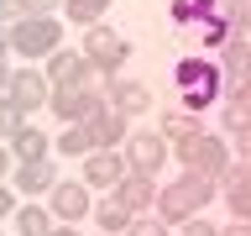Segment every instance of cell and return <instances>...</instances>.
Listing matches in <instances>:
<instances>
[{"label":"cell","mask_w":251,"mask_h":236,"mask_svg":"<svg viewBox=\"0 0 251 236\" xmlns=\"http://www.w3.org/2000/svg\"><path fill=\"white\" fill-rule=\"evenodd\" d=\"M126 173H131L126 168V152H89L84 157V184L89 189H115Z\"/></svg>","instance_id":"cell-11"},{"label":"cell","mask_w":251,"mask_h":236,"mask_svg":"<svg viewBox=\"0 0 251 236\" xmlns=\"http://www.w3.org/2000/svg\"><path fill=\"white\" fill-rule=\"evenodd\" d=\"M235 152H241V163H251V131H241V137H235Z\"/></svg>","instance_id":"cell-34"},{"label":"cell","mask_w":251,"mask_h":236,"mask_svg":"<svg viewBox=\"0 0 251 236\" xmlns=\"http://www.w3.org/2000/svg\"><path fill=\"white\" fill-rule=\"evenodd\" d=\"M173 79H178V89H215V94H225V74H220V63L209 58V53H194V58H178Z\"/></svg>","instance_id":"cell-7"},{"label":"cell","mask_w":251,"mask_h":236,"mask_svg":"<svg viewBox=\"0 0 251 236\" xmlns=\"http://www.w3.org/2000/svg\"><path fill=\"white\" fill-rule=\"evenodd\" d=\"M215 11H220V0H168V16L178 27H199V21H209Z\"/></svg>","instance_id":"cell-18"},{"label":"cell","mask_w":251,"mask_h":236,"mask_svg":"<svg viewBox=\"0 0 251 236\" xmlns=\"http://www.w3.org/2000/svg\"><path fill=\"white\" fill-rule=\"evenodd\" d=\"M126 121H131V116H121V110H100V116L89 121L94 152H115V147L126 142Z\"/></svg>","instance_id":"cell-15"},{"label":"cell","mask_w":251,"mask_h":236,"mask_svg":"<svg viewBox=\"0 0 251 236\" xmlns=\"http://www.w3.org/2000/svg\"><path fill=\"white\" fill-rule=\"evenodd\" d=\"M11 163H16V152H11V142H0V184H5V173H11Z\"/></svg>","instance_id":"cell-33"},{"label":"cell","mask_w":251,"mask_h":236,"mask_svg":"<svg viewBox=\"0 0 251 236\" xmlns=\"http://www.w3.org/2000/svg\"><path fill=\"white\" fill-rule=\"evenodd\" d=\"M100 110H110V100L100 89H52V116L68 126H89Z\"/></svg>","instance_id":"cell-5"},{"label":"cell","mask_w":251,"mask_h":236,"mask_svg":"<svg viewBox=\"0 0 251 236\" xmlns=\"http://www.w3.org/2000/svg\"><path fill=\"white\" fill-rule=\"evenodd\" d=\"M63 11H68V21H78V27H94V21L110 11V0H63Z\"/></svg>","instance_id":"cell-25"},{"label":"cell","mask_w":251,"mask_h":236,"mask_svg":"<svg viewBox=\"0 0 251 236\" xmlns=\"http://www.w3.org/2000/svg\"><path fill=\"white\" fill-rule=\"evenodd\" d=\"M84 58L100 68L105 79H121V68H126V58H131V42H126L115 27H84Z\"/></svg>","instance_id":"cell-4"},{"label":"cell","mask_w":251,"mask_h":236,"mask_svg":"<svg viewBox=\"0 0 251 236\" xmlns=\"http://www.w3.org/2000/svg\"><path fill=\"white\" fill-rule=\"evenodd\" d=\"M126 236H168V220H157V215H136Z\"/></svg>","instance_id":"cell-29"},{"label":"cell","mask_w":251,"mask_h":236,"mask_svg":"<svg viewBox=\"0 0 251 236\" xmlns=\"http://www.w3.org/2000/svg\"><path fill=\"white\" fill-rule=\"evenodd\" d=\"M47 210H52L63 226L84 220V215H89V184H58V189H52V200H47Z\"/></svg>","instance_id":"cell-14"},{"label":"cell","mask_w":251,"mask_h":236,"mask_svg":"<svg viewBox=\"0 0 251 236\" xmlns=\"http://www.w3.org/2000/svg\"><path fill=\"white\" fill-rule=\"evenodd\" d=\"M16 189H21V194H52V189H58L52 157H42V163H21V168H16Z\"/></svg>","instance_id":"cell-16"},{"label":"cell","mask_w":251,"mask_h":236,"mask_svg":"<svg viewBox=\"0 0 251 236\" xmlns=\"http://www.w3.org/2000/svg\"><path fill=\"white\" fill-rule=\"evenodd\" d=\"M94 63L84 58V53H68V47H58L52 58H47V79H52V89H89L84 79H89Z\"/></svg>","instance_id":"cell-9"},{"label":"cell","mask_w":251,"mask_h":236,"mask_svg":"<svg viewBox=\"0 0 251 236\" xmlns=\"http://www.w3.org/2000/svg\"><path fill=\"white\" fill-rule=\"evenodd\" d=\"M215 189H220V178H209V173H183V178H173L168 189H157L152 215L168 220V226H183V220H194L204 205H209Z\"/></svg>","instance_id":"cell-1"},{"label":"cell","mask_w":251,"mask_h":236,"mask_svg":"<svg viewBox=\"0 0 251 236\" xmlns=\"http://www.w3.org/2000/svg\"><path fill=\"white\" fill-rule=\"evenodd\" d=\"M58 152H63V157H89V152H94V137H89V126H63V137H58Z\"/></svg>","instance_id":"cell-22"},{"label":"cell","mask_w":251,"mask_h":236,"mask_svg":"<svg viewBox=\"0 0 251 236\" xmlns=\"http://www.w3.org/2000/svg\"><path fill=\"white\" fill-rule=\"evenodd\" d=\"M16 210H21V205H16V194L0 184V220H5V215H16Z\"/></svg>","instance_id":"cell-32"},{"label":"cell","mask_w":251,"mask_h":236,"mask_svg":"<svg viewBox=\"0 0 251 236\" xmlns=\"http://www.w3.org/2000/svg\"><path fill=\"white\" fill-rule=\"evenodd\" d=\"M5 37H11V53H21V58H52L63 42V27L52 16H16Z\"/></svg>","instance_id":"cell-2"},{"label":"cell","mask_w":251,"mask_h":236,"mask_svg":"<svg viewBox=\"0 0 251 236\" xmlns=\"http://www.w3.org/2000/svg\"><path fill=\"white\" fill-rule=\"evenodd\" d=\"M115 200L131 210V215H147L157 205V178H147V173H126L121 184H115Z\"/></svg>","instance_id":"cell-13"},{"label":"cell","mask_w":251,"mask_h":236,"mask_svg":"<svg viewBox=\"0 0 251 236\" xmlns=\"http://www.w3.org/2000/svg\"><path fill=\"white\" fill-rule=\"evenodd\" d=\"M5 53H11V37H5V31H0V63H5Z\"/></svg>","instance_id":"cell-38"},{"label":"cell","mask_w":251,"mask_h":236,"mask_svg":"<svg viewBox=\"0 0 251 236\" xmlns=\"http://www.w3.org/2000/svg\"><path fill=\"white\" fill-rule=\"evenodd\" d=\"M63 0H21V16H52Z\"/></svg>","instance_id":"cell-30"},{"label":"cell","mask_w":251,"mask_h":236,"mask_svg":"<svg viewBox=\"0 0 251 236\" xmlns=\"http://www.w3.org/2000/svg\"><path fill=\"white\" fill-rule=\"evenodd\" d=\"M21 11V0H0V16H16Z\"/></svg>","instance_id":"cell-36"},{"label":"cell","mask_w":251,"mask_h":236,"mask_svg":"<svg viewBox=\"0 0 251 236\" xmlns=\"http://www.w3.org/2000/svg\"><path fill=\"white\" fill-rule=\"evenodd\" d=\"M220 194H225L235 220H251V163H230L220 173Z\"/></svg>","instance_id":"cell-10"},{"label":"cell","mask_w":251,"mask_h":236,"mask_svg":"<svg viewBox=\"0 0 251 236\" xmlns=\"http://www.w3.org/2000/svg\"><path fill=\"white\" fill-rule=\"evenodd\" d=\"M94 220H100V226H105L110 236H121V231H131V220H136V215H131V210H126V205L115 200V194H110V200L100 205V210H94Z\"/></svg>","instance_id":"cell-21"},{"label":"cell","mask_w":251,"mask_h":236,"mask_svg":"<svg viewBox=\"0 0 251 236\" xmlns=\"http://www.w3.org/2000/svg\"><path fill=\"white\" fill-rule=\"evenodd\" d=\"M246 42H251V31H246Z\"/></svg>","instance_id":"cell-39"},{"label":"cell","mask_w":251,"mask_h":236,"mask_svg":"<svg viewBox=\"0 0 251 236\" xmlns=\"http://www.w3.org/2000/svg\"><path fill=\"white\" fill-rule=\"evenodd\" d=\"M220 16L230 21V31H235V37H246V31H251V0H230Z\"/></svg>","instance_id":"cell-27"},{"label":"cell","mask_w":251,"mask_h":236,"mask_svg":"<svg viewBox=\"0 0 251 236\" xmlns=\"http://www.w3.org/2000/svg\"><path fill=\"white\" fill-rule=\"evenodd\" d=\"M52 236H84V231H78V226H58Z\"/></svg>","instance_id":"cell-37"},{"label":"cell","mask_w":251,"mask_h":236,"mask_svg":"<svg viewBox=\"0 0 251 236\" xmlns=\"http://www.w3.org/2000/svg\"><path fill=\"white\" fill-rule=\"evenodd\" d=\"M220 94L215 89H183V100H178V110H188V116H199V110H209Z\"/></svg>","instance_id":"cell-28"},{"label":"cell","mask_w":251,"mask_h":236,"mask_svg":"<svg viewBox=\"0 0 251 236\" xmlns=\"http://www.w3.org/2000/svg\"><path fill=\"white\" fill-rule=\"evenodd\" d=\"M194 131H204V126H199V116H188V110H178V116H168V121H162V137H168V147L188 142Z\"/></svg>","instance_id":"cell-24"},{"label":"cell","mask_w":251,"mask_h":236,"mask_svg":"<svg viewBox=\"0 0 251 236\" xmlns=\"http://www.w3.org/2000/svg\"><path fill=\"white\" fill-rule=\"evenodd\" d=\"M220 126H225L230 137L251 131V100H225V105H220Z\"/></svg>","instance_id":"cell-23"},{"label":"cell","mask_w":251,"mask_h":236,"mask_svg":"<svg viewBox=\"0 0 251 236\" xmlns=\"http://www.w3.org/2000/svg\"><path fill=\"white\" fill-rule=\"evenodd\" d=\"M183 236H220V231H215L204 215H194V220H183Z\"/></svg>","instance_id":"cell-31"},{"label":"cell","mask_w":251,"mask_h":236,"mask_svg":"<svg viewBox=\"0 0 251 236\" xmlns=\"http://www.w3.org/2000/svg\"><path fill=\"white\" fill-rule=\"evenodd\" d=\"M173 157L183 163V173H209V178H220V173L230 168V147H225V137H215V131H194L188 142L173 147Z\"/></svg>","instance_id":"cell-3"},{"label":"cell","mask_w":251,"mask_h":236,"mask_svg":"<svg viewBox=\"0 0 251 236\" xmlns=\"http://www.w3.org/2000/svg\"><path fill=\"white\" fill-rule=\"evenodd\" d=\"M220 236H251V220H235L230 231H220Z\"/></svg>","instance_id":"cell-35"},{"label":"cell","mask_w":251,"mask_h":236,"mask_svg":"<svg viewBox=\"0 0 251 236\" xmlns=\"http://www.w3.org/2000/svg\"><path fill=\"white\" fill-rule=\"evenodd\" d=\"M105 100H110V110H121V116H141V110H152V89H147L141 79H110Z\"/></svg>","instance_id":"cell-12"},{"label":"cell","mask_w":251,"mask_h":236,"mask_svg":"<svg viewBox=\"0 0 251 236\" xmlns=\"http://www.w3.org/2000/svg\"><path fill=\"white\" fill-rule=\"evenodd\" d=\"M16 231L21 236H52L58 226H52V210L47 205H21L16 210Z\"/></svg>","instance_id":"cell-19"},{"label":"cell","mask_w":251,"mask_h":236,"mask_svg":"<svg viewBox=\"0 0 251 236\" xmlns=\"http://www.w3.org/2000/svg\"><path fill=\"white\" fill-rule=\"evenodd\" d=\"M11 100L21 110H42V105H52V79H47V68H16V79H11Z\"/></svg>","instance_id":"cell-8"},{"label":"cell","mask_w":251,"mask_h":236,"mask_svg":"<svg viewBox=\"0 0 251 236\" xmlns=\"http://www.w3.org/2000/svg\"><path fill=\"white\" fill-rule=\"evenodd\" d=\"M162 163H168V137H162V131H136V137H126V168L131 173L157 178Z\"/></svg>","instance_id":"cell-6"},{"label":"cell","mask_w":251,"mask_h":236,"mask_svg":"<svg viewBox=\"0 0 251 236\" xmlns=\"http://www.w3.org/2000/svg\"><path fill=\"white\" fill-rule=\"evenodd\" d=\"M199 42H204V53H215V58H220V53H225V47H230L235 42V31H230V21H225V16H209V21H199Z\"/></svg>","instance_id":"cell-20"},{"label":"cell","mask_w":251,"mask_h":236,"mask_svg":"<svg viewBox=\"0 0 251 236\" xmlns=\"http://www.w3.org/2000/svg\"><path fill=\"white\" fill-rule=\"evenodd\" d=\"M11 152H16V163H42V157L52 152V142H47L42 126H21L11 137Z\"/></svg>","instance_id":"cell-17"},{"label":"cell","mask_w":251,"mask_h":236,"mask_svg":"<svg viewBox=\"0 0 251 236\" xmlns=\"http://www.w3.org/2000/svg\"><path fill=\"white\" fill-rule=\"evenodd\" d=\"M21 126H26V110L16 105L11 94H0V142H11L16 131H21Z\"/></svg>","instance_id":"cell-26"}]
</instances>
